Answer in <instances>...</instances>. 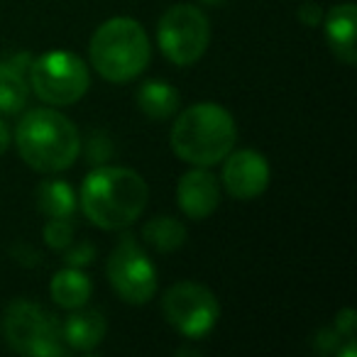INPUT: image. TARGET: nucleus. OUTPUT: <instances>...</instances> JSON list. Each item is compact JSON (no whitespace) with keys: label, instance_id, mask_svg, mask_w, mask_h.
<instances>
[{"label":"nucleus","instance_id":"23","mask_svg":"<svg viewBox=\"0 0 357 357\" xmlns=\"http://www.w3.org/2000/svg\"><path fill=\"white\" fill-rule=\"evenodd\" d=\"M10 147V130L8 125L0 120V154H6V149Z\"/></svg>","mask_w":357,"mask_h":357},{"label":"nucleus","instance_id":"5","mask_svg":"<svg viewBox=\"0 0 357 357\" xmlns=\"http://www.w3.org/2000/svg\"><path fill=\"white\" fill-rule=\"evenodd\" d=\"M3 337L20 355L30 357H64L66 342L61 323L40 303L17 298L3 313Z\"/></svg>","mask_w":357,"mask_h":357},{"label":"nucleus","instance_id":"1","mask_svg":"<svg viewBox=\"0 0 357 357\" xmlns=\"http://www.w3.org/2000/svg\"><path fill=\"white\" fill-rule=\"evenodd\" d=\"M149 199L144 178L128 167H98L84 178L79 204L84 215L103 230H123L142 215Z\"/></svg>","mask_w":357,"mask_h":357},{"label":"nucleus","instance_id":"19","mask_svg":"<svg viewBox=\"0 0 357 357\" xmlns=\"http://www.w3.org/2000/svg\"><path fill=\"white\" fill-rule=\"evenodd\" d=\"M42 235L52 250H66L74 243V223H71V218H52L45 225Z\"/></svg>","mask_w":357,"mask_h":357},{"label":"nucleus","instance_id":"17","mask_svg":"<svg viewBox=\"0 0 357 357\" xmlns=\"http://www.w3.org/2000/svg\"><path fill=\"white\" fill-rule=\"evenodd\" d=\"M142 240L157 252H174L186 243V228L181 225V220L172 218V215H162V218H152L144 225Z\"/></svg>","mask_w":357,"mask_h":357},{"label":"nucleus","instance_id":"16","mask_svg":"<svg viewBox=\"0 0 357 357\" xmlns=\"http://www.w3.org/2000/svg\"><path fill=\"white\" fill-rule=\"evenodd\" d=\"M37 208L50 218H71L76 211V196L66 181L50 178L37 186Z\"/></svg>","mask_w":357,"mask_h":357},{"label":"nucleus","instance_id":"21","mask_svg":"<svg viewBox=\"0 0 357 357\" xmlns=\"http://www.w3.org/2000/svg\"><path fill=\"white\" fill-rule=\"evenodd\" d=\"M93 257H96L93 245H91V243H84V245H79V248L71 250V252L66 255V262H69L71 267H84V264H91V262H93Z\"/></svg>","mask_w":357,"mask_h":357},{"label":"nucleus","instance_id":"9","mask_svg":"<svg viewBox=\"0 0 357 357\" xmlns=\"http://www.w3.org/2000/svg\"><path fill=\"white\" fill-rule=\"evenodd\" d=\"M105 272H108V282L115 294L132 306H142L157 294V267L132 235H125L115 245L105 264Z\"/></svg>","mask_w":357,"mask_h":357},{"label":"nucleus","instance_id":"15","mask_svg":"<svg viewBox=\"0 0 357 357\" xmlns=\"http://www.w3.org/2000/svg\"><path fill=\"white\" fill-rule=\"evenodd\" d=\"M137 105L149 120H167L178 110V91L167 81L149 79L137 89Z\"/></svg>","mask_w":357,"mask_h":357},{"label":"nucleus","instance_id":"8","mask_svg":"<svg viewBox=\"0 0 357 357\" xmlns=\"http://www.w3.org/2000/svg\"><path fill=\"white\" fill-rule=\"evenodd\" d=\"M167 323L184 337H206L220 318V303L208 287L199 282H178L162 298Z\"/></svg>","mask_w":357,"mask_h":357},{"label":"nucleus","instance_id":"18","mask_svg":"<svg viewBox=\"0 0 357 357\" xmlns=\"http://www.w3.org/2000/svg\"><path fill=\"white\" fill-rule=\"evenodd\" d=\"M27 96H30V89H27L25 74L13 69L8 61H0V113H20L27 103Z\"/></svg>","mask_w":357,"mask_h":357},{"label":"nucleus","instance_id":"22","mask_svg":"<svg viewBox=\"0 0 357 357\" xmlns=\"http://www.w3.org/2000/svg\"><path fill=\"white\" fill-rule=\"evenodd\" d=\"M298 20L308 27H316L318 22H321V8H318L316 3H303V6L298 8Z\"/></svg>","mask_w":357,"mask_h":357},{"label":"nucleus","instance_id":"10","mask_svg":"<svg viewBox=\"0 0 357 357\" xmlns=\"http://www.w3.org/2000/svg\"><path fill=\"white\" fill-rule=\"evenodd\" d=\"M269 178L272 172L267 157L255 149L230 152L223 159V186L238 201H252L262 196L269 186Z\"/></svg>","mask_w":357,"mask_h":357},{"label":"nucleus","instance_id":"11","mask_svg":"<svg viewBox=\"0 0 357 357\" xmlns=\"http://www.w3.org/2000/svg\"><path fill=\"white\" fill-rule=\"evenodd\" d=\"M176 204L181 213L191 220H204L215 213L220 204V186L218 178L206 167H196L178 178L176 186Z\"/></svg>","mask_w":357,"mask_h":357},{"label":"nucleus","instance_id":"4","mask_svg":"<svg viewBox=\"0 0 357 357\" xmlns=\"http://www.w3.org/2000/svg\"><path fill=\"white\" fill-rule=\"evenodd\" d=\"M93 69L110 84L137 79L149 64L152 47L147 32L132 17H110L93 32L89 45Z\"/></svg>","mask_w":357,"mask_h":357},{"label":"nucleus","instance_id":"24","mask_svg":"<svg viewBox=\"0 0 357 357\" xmlns=\"http://www.w3.org/2000/svg\"><path fill=\"white\" fill-rule=\"evenodd\" d=\"M199 3H204V6H211V8H215V6H220V3H225V0H199Z\"/></svg>","mask_w":357,"mask_h":357},{"label":"nucleus","instance_id":"3","mask_svg":"<svg viewBox=\"0 0 357 357\" xmlns=\"http://www.w3.org/2000/svg\"><path fill=\"white\" fill-rule=\"evenodd\" d=\"M15 144L27 167L42 174L64 172L81 154L76 125L52 108L27 110L15 128Z\"/></svg>","mask_w":357,"mask_h":357},{"label":"nucleus","instance_id":"2","mask_svg":"<svg viewBox=\"0 0 357 357\" xmlns=\"http://www.w3.org/2000/svg\"><path fill=\"white\" fill-rule=\"evenodd\" d=\"M235 139L238 128L233 115L211 100L181 110L169 135L174 154L191 167H213L223 162L233 152Z\"/></svg>","mask_w":357,"mask_h":357},{"label":"nucleus","instance_id":"13","mask_svg":"<svg viewBox=\"0 0 357 357\" xmlns=\"http://www.w3.org/2000/svg\"><path fill=\"white\" fill-rule=\"evenodd\" d=\"M61 335H64L66 347H71V350H81V352L93 350L105 337L103 313L84 306L74 308V313L61 323Z\"/></svg>","mask_w":357,"mask_h":357},{"label":"nucleus","instance_id":"20","mask_svg":"<svg viewBox=\"0 0 357 357\" xmlns=\"http://www.w3.org/2000/svg\"><path fill=\"white\" fill-rule=\"evenodd\" d=\"M355 326H357V313L352 308H342L335 316V331L340 333L345 340H350L355 335Z\"/></svg>","mask_w":357,"mask_h":357},{"label":"nucleus","instance_id":"12","mask_svg":"<svg viewBox=\"0 0 357 357\" xmlns=\"http://www.w3.org/2000/svg\"><path fill=\"white\" fill-rule=\"evenodd\" d=\"M355 22H357L355 3H340V6L331 8L326 15V40L331 45L333 54L347 66H352L357 59Z\"/></svg>","mask_w":357,"mask_h":357},{"label":"nucleus","instance_id":"6","mask_svg":"<svg viewBox=\"0 0 357 357\" xmlns=\"http://www.w3.org/2000/svg\"><path fill=\"white\" fill-rule=\"evenodd\" d=\"M30 86L37 98L50 105H71L89 91L91 76L81 56L74 52H47L32 59L30 64Z\"/></svg>","mask_w":357,"mask_h":357},{"label":"nucleus","instance_id":"7","mask_svg":"<svg viewBox=\"0 0 357 357\" xmlns=\"http://www.w3.org/2000/svg\"><path fill=\"white\" fill-rule=\"evenodd\" d=\"M162 54L176 66H191L206 54L211 42L208 17L196 6H172L157 27Z\"/></svg>","mask_w":357,"mask_h":357},{"label":"nucleus","instance_id":"14","mask_svg":"<svg viewBox=\"0 0 357 357\" xmlns=\"http://www.w3.org/2000/svg\"><path fill=\"white\" fill-rule=\"evenodd\" d=\"M50 291H52L54 303H59L61 308L74 311V308H79V306H86L93 287H91V279L86 277L79 267H71L69 264L66 269H59V272L52 277Z\"/></svg>","mask_w":357,"mask_h":357}]
</instances>
